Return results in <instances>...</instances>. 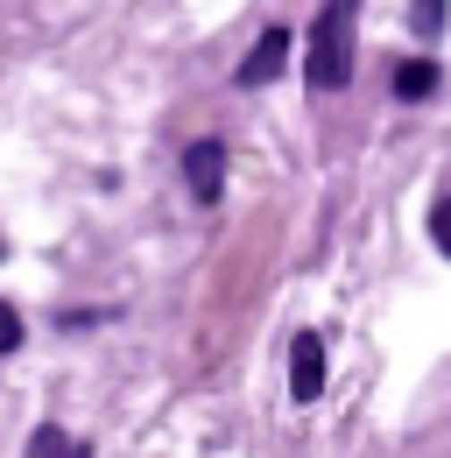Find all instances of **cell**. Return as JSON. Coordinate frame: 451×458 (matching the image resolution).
Listing matches in <instances>:
<instances>
[{
  "instance_id": "cell-1",
  "label": "cell",
  "mask_w": 451,
  "mask_h": 458,
  "mask_svg": "<svg viewBox=\"0 0 451 458\" xmlns=\"http://www.w3.org/2000/svg\"><path fill=\"white\" fill-rule=\"evenodd\" d=\"M353 0H332L318 21H311V50H303V78L311 92H345L353 85Z\"/></svg>"
},
{
  "instance_id": "cell-2",
  "label": "cell",
  "mask_w": 451,
  "mask_h": 458,
  "mask_svg": "<svg viewBox=\"0 0 451 458\" xmlns=\"http://www.w3.org/2000/svg\"><path fill=\"white\" fill-rule=\"evenodd\" d=\"M183 183H191V198L198 205H219V191H226V141H191L183 148Z\"/></svg>"
},
{
  "instance_id": "cell-3",
  "label": "cell",
  "mask_w": 451,
  "mask_h": 458,
  "mask_svg": "<svg viewBox=\"0 0 451 458\" xmlns=\"http://www.w3.org/2000/svg\"><path fill=\"white\" fill-rule=\"evenodd\" d=\"M289 395L296 402L325 395V339H318V332H296V339H289Z\"/></svg>"
},
{
  "instance_id": "cell-4",
  "label": "cell",
  "mask_w": 451,
  "mask_h": 458,
  "mask_svg": "<svg viewBox=\"0 0 451 458\" xmlns=\"http://www.w3.org/2000/svg\"><path fill=\"white\" fill-rule=\"evenodd\" d=\"M289 50H296V43H289V29H261V43H254V50L240 57V71H233V85H247V92H254V85H268V78H282V64H289Z\"/></svg>"
},
{
  "instance_id": "cell-5",
  "label": "cell",
  "mask_w": 451,
  "mask_h": 458,
  "mask_svg": "<svg viewBox=\"0 0 451 458\" xmlns=\"http://www.w3.org/2000/svg\"><path fill=\"white\" fill-rule=\"evenodd\" d=\"M388 92L402 99V106L430 99V92H438V64H430V57H402V64H395V78H388Z\"/></svg>"
},
{
  "instance_id": "cell-6",
  "label": "cell",
  "mask_w": 451,
  "mask_h": 458,
  "mask_svg": "<svg viewBox=\"0 0 451 458\" xmlns=\"http://www.w3.org/2000/svg\"><path fill=\"white\" fill-rule=\"evenodd\" d=\"M21 458H92V445H85V437H64L56 423H36V437H29Z\"/></svg>"
},
{
  "instance_id": "cell-7",
  "label": "cell",
  "mask_w": 451,
  "mask_h": 458,
  "mask_svg": "<svg viewBox=\"0 0 451 458\" xmlns=\"http://www.w3.org/2000/svg\"><path fill=\"white\" fill-rule=\"evenodd\" d=\"M14 345H21V310H14L7 296H0V360H7Z\"/></svg>"
},
{
  "instance_id": "cell-8",
  "label": "cell",
  "mask_w": 451,
  "mask_h": 458,
  "mask_svg": "<svg viewBox=\"0 0 451 458\" xmlns=\"http://www.w3.org/2000/svg\"><path fill=\"white\" fill-rule=\"evenodd\" d=\"M430 240H438V254L451 261V198H438V212H430Z\"/></svg>"
},
{
  "instance_id": "cell-9",
  "label": "cell",
  "mask_w": 451,
  "mask_h": 458,
  "mask_svg": "<svg viewBox=\"0 0 451 458\" xmlns=\"http://www.w3.org/2000/svg\"><path fill=\"white\" fill-rule=\"evenodd\" d=\"M409 29H416V36H438V29H445V7H438V0H430V7H409Z\"/></svg>"
}]
</instances>
